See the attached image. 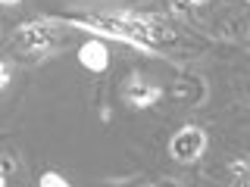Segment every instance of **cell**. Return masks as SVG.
Listing matches in <instances>:
<instances>
[{
  "label": "cell",
  "mask_w": 250,
  "mask_h": 187,
  "mask_svg": "<svg viewBox=\"0 0 250 187\" xmlns=\"http://www.w3.org/2000/svg\"><path fill=\"white\" fill-rule=\"evenodd\" d=\"M125 100H128L131 106H153L156 100H160V88L150 81H144V78H131L128 84H125Z\"/></svg>",
  "instance_id": "cell-3"
},
{
  "label": "cell",
  "mask_w": 250,
  "mask_h": 187,
  "mask_svg": "<svg viewBox=\"0 0 250 187\" xmlns=\"http://www.w3.org/2000/svg\"><path fill=\"white\" fill-rule=\"evenodd\" d=\"M0 84H3V88L10 84V62H3V78H0Z\"/></svg>",
  "instance_id": "cell-7"
},
{
  "label": "cell",
  "mask_w": 250,
  "mask_h": 187,
  "mask_svg": "<svg viewBox=\"0 0 250 187\" xmlns=\"http://www.w3.org/2000/svg\"><path fill=\"white\" fill-rule=\"evenodd\" d=\"M188 3H207V0H188Z\"/></svg>",
  "instance_id": "cell-9"
},
{
  "label": "cell",
  "mask_w": 250,
  "mask_h": 187,
  "mask_svg": "<svg viewBox=\"0 0 250 187\" xmlns=\"http://www.w3.org/2000/svg\"><path fill=\"white\" fill-rule=\"evenodd\" d=\"M78 59H82V66L91 69V72H104L106 62H109V53H106V47L100 41H88L82 50H78Z\"/></svg>",
  "instance_id": "cell-4"
},
{
  "label": "cell",
  "mask_w": 250,
  "mask_h": 187,
  "mask_svg": "<svg viewBox=\"0 0 250 187\" xmlns=\"http://www.w3.org/2000/svg\"><path fill=\"white\" fill-rule=\"evenodd\" d=\"M10 171H13V159H10V156H3V184L10 181Z\"/></svg>",
  "instance_id": "cell-6"
},
{
  "label": "cell",
  "mask_w": 250,
  "mask_h": 187,
  "mask_svg": "<svg viewBox=\"0 0 250 187\" xmlns=\"http://www.w3.org/2000/svg\"><path fill=\"white\" fill-rule=\"evenodd\" d=\"M3 3H6V6H13V3H19V0H3Z\"/></svg>",
  "instance_id": "cell-8"
},
{
  "label": "cell",
  "mask_w": 250,
  "mask_h": 187,
  "mask_svg": "<svg viewBox=\"0 0 250 187\" xmlns=\"http://www.w3.org/2000/svg\"><path fill=\"white\" fill-rule=\"evenodd\" d=\"M41 187H66V178H60L57 171H44V175H41Z\"/></svg>",
  "instance_id": "cell-5"
},
{
  "label": "cell",
  "mask_w": 250,
  "mask_h": 187,
  "mask_svg": "<svg viewBox=\"0 0 250 187\" xmlns=\"http://www.w3.org/2000/svg\"><path fill=\"white\" fill-rule=\"evenodd\" d=\"M53 41H57V28L44 25V22L22 25L13 35V44H16V50H19V53H47Z\"/></svg>",
  "instance_id": "cell-1"
},
{
  "label": "cell",
  "mask_w": 250,
  "mask_h": 187,
  "mask_svg": "<svg viewBox=\"0 0 250 187\" xmlns=\"http://www.w3.org/2000/svg\"><path fill=\"white\" fill-rule=\"evenodd\" d=\"M203 150H207V134L200 128H182L169 144V153L175 162H194L203 156Z\"/></svg>",
  "instance_id": "cell-2"
}]
</instances>
